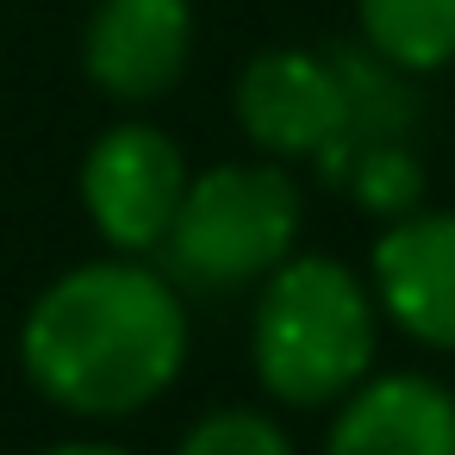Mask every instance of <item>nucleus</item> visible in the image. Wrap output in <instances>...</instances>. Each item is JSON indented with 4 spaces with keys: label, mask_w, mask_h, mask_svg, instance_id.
<instances>
[{
    "label": "nucleus",
    "mask_w": 455,
    "mask_h": 455,
    "mask_svg": "<svg viewBox=\"0 0 455 455\" xmlns=\"http://www.w3.org/2000/svg\"><path fill=\"white\" fill-rule=\"evenodd\" d=\"M20 349L44 399L82 418H119L175 380L188 355V318L156 268L88 262L32 306Z\"/></svg>",
    "instance_id": "obj_1"
},
{
    "label": "nucleus",
    "mask_w": 455,
    "mask_h": 455,
    "mask_svg": "<svg viewBox=\"0 0 455 455\" xmlns=\"http://www.w3.org/2000/svg\"><path fill=\"white\" fill-rule=\"evenodd\" d=\"M374 362V299L337 256H287L256 306V374L287 405L362 387Z\"/></svg>",
    "instance_id": "obj_2"
},
{
    "label": "nucleus",
    "mask_w": 455,
    "mask_h": 455,
    "mask_svg": "<svg viewBox=\"0 0 455 455\" xmlns=\"http://www.w3.org/2000/svg\"><path fill=\"white\" fill-rule=\"evenodd\" d=\"M299 237V188L275 163H225L188 181L169 237V275L206 293H231L243 281L275 275Z\"/></svg>",
    "instance_id": "obj_3"
},
{
    "label": "nucleus",
    "mask_w": 455,
    "mask_h": 455,
    "mask_svg": "<svg viewBox=\"0 0 455 455\" xmlns=\"http://www.w3.org/2000/svg\"><path fill=\"white\" fill-rule=\"evenodd\" d=\"M188 163L156 125H113L82 163V200L113 250H156L181 212Z\"/></svg>",
    "instance_id": "obj_4"
},
{
    "label": "nucleus",
    "mask_w": 455,
    "mask_h": 455,
    "mask_svg": "<svg viewBox=\"0 0 455 455\" xmlns=\"http://www.w3.org/2000/svg\"><path fill=\"white\" fill-rule=\"evenodd\" d=\"M237 125L268 156H318L331 175L349 144V94L331 57L262 51L237 82Z\"/></svg>",
    "instance_id": "obj_5"
},
{
    "label": "nucleus",
    "mask_w": 455,
    "mask_h": 455,
    "mask_svg": "<svg viewBox=\"0 0 455 455\" xmlns=\"http://www.w3.org/2000/svg\"><path fill=\"white\" fill-rule=\"evenodd\" d=\"M188 51H194L188 0H100L82 38L88 82L132 107L169 94L188 69Z\"/></svg>",
    "instance_id": "obj_6"
},
{
    "label": "nucleus",
    "mask_w": 455,
    "mask_h": 455,
    "mask_svg": "<svg viewBox=\"0 0 455 455\" xmlns=\"http://www.w3.org/2000/svg\"><path fill=\"white\" fill-rule=\"evenodd\" d=\"M374 293L405 337L455 349V212L393 219L374 243Z\"/></svg>",
    "instance_id": "obj_7"
},
{
    "label": "nucleus",
    "mask_w": 455,
    "mask_h": 455,
    "mask_svg": "<svg viewBox=\"0 0 455 455\" xmlns=\"http://www.w3.org/2000/svg\"><path fill=\"white\" fill-rule=\"evenodd\" d=\"M324 455H455V399L424 374L362 380L337 411Z\"/></svg>",
    "instance_id": "obj_8"
},
{
    "label": "nucleus",
    "mask_w": 455,
    "mask_h": 455,
    "mask_svg": "<svg viewBox=\"0 0 455 455\" xmlns=\"http://www.w3.org/2000/svg\"><path fill=\"white\" fill-rule=\"evenodd\" d=\"M355 20L368 51L405 76L455 63V0H355Z\"/></svg>",
    "instance_id": "obj_9"
},
{
    "label": "nucleus",
    "mask_w": 455,
    "mask_h": 455,
    "mask_svg": "<svg viewBox=\"0 0 455 455\" xmlns=\"http://www.w3.org/2000/svg\"><path fill=\"white\" fill-rule=\"evenodd\" d=\"M337 181H349V194L380 219H405L424 194V169L405 144H355Z\"/></svg>",
    "instance_id": "obj_10"
},
{
    "label": "nucleus",
    "mask_w": 455,
    "mask_h": 455,
    "mask_svg": "<svg viewBox=\"0 0 455 455\" xmlns=\"http://www.w3.org/2000/svg\"><path fill=\"white\" fill-rule=\"evenodd\" d=\"M175 455H293V443H287V430H281L275 418L231 405V411L200 418V424L181 436Z\"/></svg>",
    "instance_id": "obj_11"
},
{
    "label": "nucleus",
    "mask_w": 455,
    "mask_h": 455,
    "mask_svg": "<svg viewBox=\"0 0 455 455\" xmlns=\"http://www.w3.org/2000/svg\"><path fill=\"white\" fill-rule=\"evenodd\" d=\"M44 455H132V449H113V443H57Z\"/></svg>",
    "instance_id": "obj_12"
}]
</instances>
